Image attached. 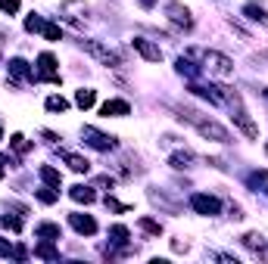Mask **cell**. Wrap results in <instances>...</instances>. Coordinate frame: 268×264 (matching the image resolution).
<instances>
[{
  "instance_id": "1",
  "label": "cell",
  "mask_w": 268,
  "mask_h": 264,
  "mask_svg": "<svg viewBox=\"0 0 268 264\" xmlns=\"http://www.w3.org/2000/svg\"><path fill=\"white\" fill-rule=\"evenodd\" d=\"M178 118L181 122H190L206 140H215V143H231V134H228L218 122H209V118H200L194 109H178Z\"/></svg>"
},
{
  "instance_id": "2",
  "label": "cell",
  "mask_w": 268,
  "mask_h": 264,
  "mask_svg": "<svg viewBox=\"0 0 268 264\" xmlns=\"http://www.w3.org/2000/svg\"><path fill=\"white\" fill-rule=\"evenodd\" d=\"M203 62H206L209 75H215V78H231V75H234V62L228 59L224 53H218V50H209L203 56Z\"/></svg>"
},
{
  "instance_id": "3",
  "label": "cell",
  "mask_w": 268,
  "mask_h": 264,
  "mask_svg": "<svg viewBox=\"0 0 268 264\" xmlns=\"http://www.w3.org/2000/svg\"><path fill=\"white\" fill-rule=\"evenodd\" d=\"M81 47H85L94 59H100L103 65H122V56H119L116 50H109V47H103V44H97V41H81Z\"/></svg>"
},
{
  "instance_id": "4",
  "label": "cell",
  "mask_w": 268,
  "mask_h": 264,
  "mask_svg": "<svg viewBox=\"0 0 268 264\" xmlns=\"http://www.w3.org/2000/svg\"><path fill=\"white\" fill-rule=\"evenodd\" d=\"M190 205H194L197 214H206V218H212V214L221 211V202L215 196H206V193H194V196H190Z\"/></svg>"
},
{
  "instance_id": "5",
  "label": "cell",
  "mask_w": 268,
  "mask_h": 264,
  "mask_svg": "<svg viewBox=\"0 0 268 264\" xmlns=\"http://www.w3.org/2000/svg\"><path fill=\"white\" fill-rule=\"evenodd\" d=\"M69 224H72V227L78 230L81 236H94V233H97V221H94L91 214H81V211H72V214H69Z\"/></svg>"
},
{
  "instance_id": "6",
  "label": "cell",
  "mask_w": 268,
  "mask_h": 264,
  "mask_svg": "<svg viewBox=\"0 0 268 264\" xmlns=\"http://www.w3.org/2000/svg\"><path fill=\"white\" fill-rule=\"evenodd\" d=\"M166 16L175 22V25H181L184 31H190V28H194V19H190V10L187 7H181V4H169L166 7Z\"/></svg>"
},
{
  "instance_id": "7",
  "label": "cell",
  "mask_w": 268,
  "mask_h": 264,
  "mask_svg": "<svg viewBox=\"0 0 268 264\" xmlns=\"http://www.w3.org/2000/svg\"><path fill=\"white\" fill-rule=\"evenodd\" d=\"M81 137H85L94 149H112V146H116V137H106L103 131H97V128H91V125L81 131Z\"/></svg>"
},
{
  "instance_id": "8",
  "label": "cell",
  "mask_w": 268,
  "mask_h": 264,
  "mask_svg": "<svg viewBox=\"0 0 268 264\" xmlns=\"http://www.w3.org/2000/svg\"><path fill=\"white\" fill-rule=\"evenodd\" d=\"M131 47H134V50H137V53H140L147 62H159V59H162V50H159L156 44H150L147 37H134V41H131Z\"/></svg>"
},
{
  "instance_id": "9",
  "label": "cell",
  "mask_w": 268,
  "mask_h": 264,
  "mask_svg": "<svg viewBox=\"0 0 268 264\" xmlns=\"http://www.w3.org/2000/svg\"><path fill=\"white\" fill-rule=\"evenodd\" d=\"M234 122H237V128H240V131L250 137V140H256V137H259V128H256V122L246 115V109H243L240 103L234 106Z\"/></svg>"
},
{
  "instance_id": "10",
  "label": "cell",
  "mask_w": 268,
  "mask_h": 264,
  "mask_svg": "<svg viewBox=\"0 0 268 264\" xmlns=\"http://www.w3.org/2000/svg\"><path fill=\"white\" fill-rule=\"evenodd\" d=\"M100 115H112V118H122V115H131V106L125 103V100H109V103H103V109H100Z\"/></svg>"
},
{
  "instance_id": "11",
  "label": "cell",
  "mask_w": 268,
  "mask_h": 264,
  "mask_svg": "<svg viewBox=\"0 0 268 264\" xmlns=\"http://www.w3.org/2000/svg\"><path fill=\"white\" fill-rule=\"evenodd\" d=\"M37 65H41V78H47V81L59 84V75L53 71V68H56V59H53V53H41V56H37Z\"/></svg>"
},
{
  "instance_id": "12",
  "label": "cell",
  "mask_w": 268,
  "mask_h": 264,
  "mask_svg": "<svg viewBox=\"0 0 268 264\" xmlns=\"http://www.w3.org/2000/svg\"><path fill=\"white\" fill-rule=\"evenodd\" d=\"M63 13H66V16L75 13L72 19L81 22V19H88V4H81V0H63Z\"/></svg>"
},
{
  "instance_id": "13",
  "label": "cell",
  "mask_w": 268,
  "mask_h": 264,
  "mask_svg": "<svg viewBox=\"0 0 268 264\" xmlns=\"http://www.w3.org/2000/svg\"><path fill=\"white\" fill-rule=\"evenodd\" d=\"M243 246H246V249H253V252H256L259 258H268V249H265V239H262L259 233H246V236H243Z\"/></svg>"
},
{
  "instance_id": "14",
  "label": "cell",
  "mask_w": 268,
  "mask_h": 264,
  "mask_svg": "<svg viewBox=\"0 0 268 264\" xmlns=\"http://www.w3.org/2000/svg\"><path fill=\"white\" fill-rule=\"evenodd\" d=\"M41 180H44L47 186H53V190H59V186H63L59 171H56V168H50V165H41Z\"/></svg>"
},
{
  "instance_id": "15",
  "label": "cell",
  "mask_w": 268,
  "mask_h": 264,
  "mask_svg": "<svg viewBox=\"0 0 268 264\" xmlns=\"http://www.w3.org/2000/svg\"><path fill=\"white\" fill-rule=\"evenodd\" d=\"M63 159L69 162V168H72V171H78V174H85V171L91 168V162H88V159H81L78 153H63Z\"/></svg>"
},
{
  "instance_id": "16",
  "label": "cell",
  "mask_w": 268,
  "mask_h": 264,
  "mask_svg": "<svg viewBox=\"0 0 268 264\" xmlns=\"http://www.w3.org/2000/svg\"><path fill=\"white\" fill-rule=\"evenodd\" d=\"M72 199H75V202H85V205H91V202L97 199V193L91 190V186H81V183H78V186H72Z\"/></svg>"
},
{
  "instance_id": "17",
  "label": "cell",
  "mask_w": 268,
  "mask_h": 264,
  "mask_svg": "<svg viewBox=\"0 0 268 264\" xmlns=\"http://www.w3.org/2000/svg\"><path fill=\"white\" fill-rule=\"evenodd\" d=\"M10 71L16 75V78H25V81H34V75L28 71V62H25V59H10Z\"/></svg>"
},
{
  "instance_id": "18",
  "label": "cell",
  "mask_w": 268,
  "mask_h": 264,
  "mask_svg": "<svg viewBox=\"0 0 268 264\" xmlns=\"http://www.w3.org/2000/svg\"><path fill=\"white\" fill-rule=\"evenodd\" d=\"M150 199H153V202H156L159 208H166L169 214H178V211H181V208H178V205H175V202H172L169 196H162V193H156V190H150Z\"/></svg>"
},
{
  "instance_id": "19",
  "label": "cell",
  "mask_w": 268,
  "mask_h": 264,
  "mask_svg": "<svg viewBox=\"0 0 268 264\" xmlns=\"http://www.w3.org/2000/svg\"><path fill=\"white\" fill-rule=\"evenodd\" d=\"M243 13H246V19H253V22H262V25H268V13H265L262 7H256V4H246V7H243Z\"/></svg>"
},
{
  "instance_id": "20",
  "label": "cell",
  "mask_w": 268,
  "mask_h": 264,
  "mask_svg": "<svg viewBox=\"0 0 268 264\" xmlns=\"http://www.w3.org/2000/svg\"><path fill=\"white\" fill-rule=\"evenodd\" d=\"M34 233L37 236H44V239H59V227H56V224H37V227H34Z\"/></svg>"
},
{
  "instance_id": "21",
  "label": "cell",
  "mask_w": 268,
  "mask_h": 264,
  "mask_svg": "<svg viewBox=\"0 0 268 264\" xmlns=\"http://www.w3.org/2000/svg\"><path fill=\"white\" fill-rule=\"evenodd\" d=\"M34 255H37V258H47V261H56V258H59V252H56V249L50 246V239L37 246V249H34Z\"/></svg>"
},
{
  "instance_id": "22",
  "label": "cell",
  "mask_w": 268,
  "mask_h": 264,
  "mask_svg": "<svg viewBox=\"0 0 268 264\" xmlns=\"http://www.w3.org/2000/svg\"><path fill=\"white\" fill-rule=\"evenodd\" d=\"M172 168H178V171H184V168H190V162H194V156H190V153H175L172 159Z\"/></svg>"
},
{
  "instance_id": "23",
  "label": "cell",
  "mask_w": 268,
  "mask_h": 264,
  "mask_svg": "<svg viewBox=\"0 0 268 264\" xmlns=\"http://www.w3.org/2000/svg\"><path fill=\"white\" fill-rule=\"evenodd\" d=\"M137 224H140V230H147L150 236H159V233H162V224H156V221H150V218H140Z\"/></svg>"
},
{
  "instance_id": "24",
  "label": "cell",
  "mask_w": 268,
  "mask_h": 264,
  "mask_svg": "<svg viewBox=\"0 0 268 264\" xmlns=\"http://www.w3.org/2000/svg\"><path fill=\"white\" fill-rule=\"evenodd\" d=\"M34 196L41 199L44 205H53V202L59 199V193H53V186H44V190H34Z\"/></svg>"
},
{
  "instance_id": "25",
  "label": "cell",
  "mask_w": 268,
  "mask_h": 264,
  "mask_svg": "<svg viewBox=\"0 0 268 264\" xmlns=\"http://www.w3.org/2000/svg\"><path fill=\"white\" fill-rule=\"evenodd\" d=\"M75 103H78L81 109H91V106H94V90H85V87H81L78 93H75Z\"/></svg>"
},
{
  "instance_id": "26",
  "label": "cell",
  "mask_w": 268,
  "mask_h": 264,
  "mask_svg": "<svg viewBox=\"0 0 268 264\" xmlns=\"http://www.w3.org/2000/svg\"><path fill=\"white\" fill-rule=\"evenodd\" d=\"M10 146L16 149V153H28V149H31V143H28L22 134H13V137H10Z\"/></svg>"
},
{
  "instance_id": "27",
  "label": "cell",
  "mask_w": 268,
  "mask_h": 264,
  "mask_svg": "<svg viewBox=\"0 0 268 264\" xmlns=\"http://www.w3.org/2000/svg\"><path fill=\"white\" fill-rule=\"evenodd\" d=\"M47 109H50V112H66L69 103H66L63 97H47Z\"/></svg>"
},
{
  "instance_id": "28",
  "label": "cell",
  "mask_w": 268,
  "mask_h": 264,
  "mask_svg": "<svg viewBox=\"0 0 268 264\" xmlns=\"http://www.w3.org/2000/svg\"><path fill=\"white\" fill-rule=\"evenodd\" d=\"M109 236L116 243H125L128 239V227H122V224H116V227H109Z\"/></svg>"
},
{
  "instance_id": "29",
  "label": "cell",
  "mask_w": 268,
  "mask_h": 264,
  "mask_svg": "<svg viewBox=\"0 0 268 264\" xmlns=\"http://www.w3.org/2000/svg\"><path fill=\"white\" fill-rule=\"evenodd\" d=\"M25 31H44V22H41V16H34V13H31V16L25 19Z\"/></svg>"
},
{
  "instance_id": "30",
  "label": "cell",
  "mask_w": 268,
  "mask_h": 264,
  "mask_svg": "<svg viewBox=\"0 0 268 264\" xmlns=\"http://www.w3.org/2000/svg\"><path fill=\"white\" fill-rule=\"evenodd\" d=\"M0 13H19V0H0Z\"/></svg>"
},
{
  "instance_id": "31",
  "label": "cell",
  "mask_w": 268,
  "mask_h": 264,
  "mask_svg": "<svg viewBox=\"0 0 268 264\" xmlns=\"http://www.w3.org/2000/svg\"><path fill=\"white\" fill-rule=\"evenodd\" d=\"M4 227H10L13 233H19V230H22V221H19V218H10V214H7V218H4Z\"/></svg>"
},
{
  "instance_id": "32",
  "label": "cell",
  "mask_w": 268,
  "mask_h": 264,
  "mask_svg": "<svg viewBox=\"0 0 268 264\" xmlns=\"http://www.w3.org/2000/svg\"><path fill=\"white\" fill-rule=\"evenodd\" d=\"M178 71H181V75H190V78H194V75H197V71H194V65H190V62H187L184 56L178 59Z\"/></svg>"
},
{
  "instance_id": "33",
  "label": "cell",
  "mask_w": 268,
  "mask_h": 264,
  "mask_svg": "<svg viewBox=\"0 0 268 264\" xmlns=\"http://www.w3.org/2000/svg\"><path fill=\"white\" fill-rule=\"evenodd\" d=\"M44 37L47 41H59V28L56 25H44Z\"/></svg>"
},
{
  "instance_id": "34",
  "label": "cell",
  "mask_w": 268,
  "mask_h": 264,
  "mask_svg": "<svg viewBox=\"0 0 268 264\" xmlns=\"http://www.w3.org/2000/svg\"><path fill=\"white\" fill-rule=\"evenodd\" d=\"M106 208H112V211H128V205L116 202V199H112V196H106Z\"/></svg>"
},
{
  "instance_id": "35",
  "label": "cell",
  "mask_w": 268,
  "mask_h": 264,
  "mask_svg": "<svg viewBox=\"0 0 268 264\" xmlns=\"http://www.w3.org/2000/svg\"><path fill=\"white\" fill-rule=\"evenodd\" d=\"M0 255H4V258H7V255H13V249H10V243H7V239H0Z\"/></svg>"
},
{
  "instance_id": "36",
  "label": "cell",
  "mask_w": 268,
  "mask_h": 264,
  "mask_svg": "<svg viewBox=\"0 0 268 264\" xmlns=\"http://www.w3.org/2000/svg\"><path fill=\"white\" fill-rule=\"evenodd\" d=\"M172 249H175V252H187V243H181V239H175V243H172Z\"/></svg>"
},
{
  "instance_id": "37",
  "label": "cell",
  "mask_w": 268,
  "mask_h": 264,
  "mask_svg": "<svg viewBox=\"0 0 268 264\" xmlns=\"http://www.w3.org/2000/svg\"><path fill=\"white\" fill-rule=\"evenodd\" d=\"M97 186H112V177H97Z\"/></svg>"
},
{
  "instance_id": "38",
  "label": "cell",
  "mask_w": 268,
  "mask_h": 264,
  "mask_svg": "<svg viewBox=\"0 0 268 264\" xmlns=\"http://www.w3.org/2000/svg\"><path fill=\"white\" fill-rule=\"evenodd\" d=\"M137 4H140L143 10H150V7H156V0H137Z\"/></svg>"
},
{
  "instance_id": "39",
  "label": "cell",
  "mask_w": 268,
  "mask_h": 264,
  "mask_svg": "<svg viewBox=\"0 0 268 264\" xmlns=\"http://www.w3.org/2000/svg\"><path fill=\"white\" fill-rule=\"evenodd\" d=\"M0 180H4V168H0Z\"/></svg>"
},
{
  "instance_id": "40",
  "label": "cell",
  "mask_w": 268,
  "mask_h": 264,
  "mask_svg": "<svg viewBox=\"0 0 268 264\" xmlns=\"http://www.w3.org/2000/svg\"><path fill=\"white\" fill-rule=\"evenodd\" d=\"M265 97H268V90H265Z\"/></svg>"
},
{
  "instance_id": "41",
  "label": "cell",
  "mask_w": 268,
  "mask_h": 264,
  "mask_svg": "<svg viewBox=\"0 0 268 264\" xmlns=\"http://www.w3.org/2000/svg\"><path fill=\"white\" fill-rule=\"evenodd\" d=\"M265 149H268V146H265Z\"/></svg>"
}]
</instances>
